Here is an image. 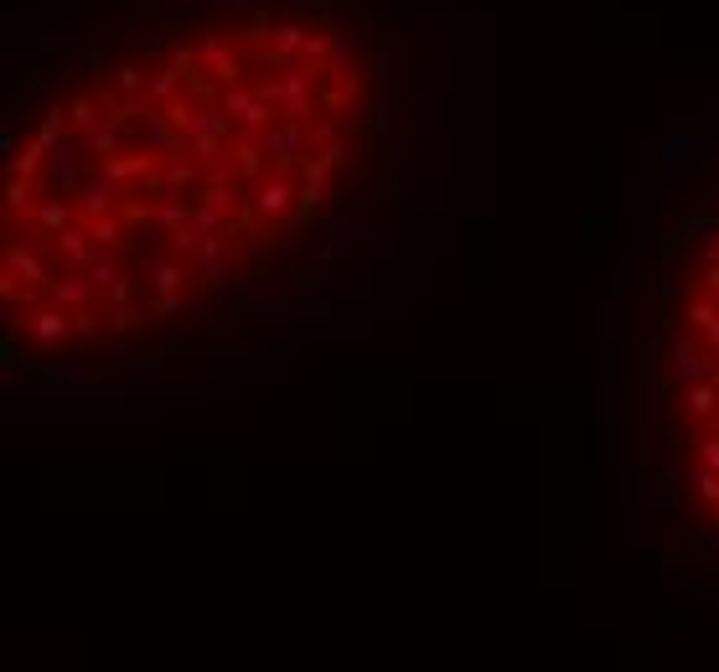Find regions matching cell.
I'll list each match as a JSON object with an SVG mask.
<instances>
[{"instance_id":"cell-1","label":"cell","mask_w":719,"mask_h":672,"mask_svg":"<svg viewBox=\"0 0 719 672\" xmlns=\"http://www.w3.org/2000/svg\"><path fill=\"white\" fill-rule=\"evenodd\" d=\"M316 63H301V68H280V119L290 125H311L316 119Z\"/></svg>"},{"instance_id":"cell-2","label":"cell","mask_w":719,"mask_h":672,"mask_svg":"<svg viewBox=\"0 0 719 672\" xmlns=\"http://www.w3.org/2000/svg\"><path fill=\"white\" fill-rule=\"evenodd\" d=\"M119 192H125V181H119L104 161H94V166H88L83 171V181H78V212H83V218H99V212H114L119 207Z\"/></svg>"},{"instance_id":"cell-3","label":"cell","mask_w":719,"mask_h":672,"mask_svg":"<svg viewBox=\"0 0 719 672\" xmlns=\"http://www.w3.org/2000/svg\"><path fill=\"white\" fill-rule=\"evenodd\" d=\"M714 362H719V357H714L709 347H699V342H688V336H673V342H668V378H673L678 388L714 378Z\"/></svg>"},{"instance_id":"cell-4","label":"cell","mask_w":719,"mask_h":672,"mask_svg":"<svg viewBox=\"0 0 719 672\" xmlns=\"http://www.w3.org/2000/svg\"><path fill=\"white\" fill-rule=\"evenodd\" d=\"M259 140H264V150H269V161H275V166H301L306 156H316V150H311V130L306 125H290V119L259 130Z\"/></svg>"},{"instance_id":"cell-5","label":"cell","mask_w":719,"mask_h":672,"mask_svg":"<svg viewBox=\"0 0 719 672\" xmlns=\"http://www.w3.org/2000/svg\"><path fill=\"white\" fill-rule=\"evenodd\" d=\"M306 32L311 26H301V21H275L269 26V37H264V47H259V57H264V68H290L295 57L306 52Z\"/></svg>"},{"instance_id":"cell-6","label":"cell","mask_w":719,"mask_h":672,"mask_svg":"<svg viewBox=\"0 0 719 672\" xmlns=\"http://www.w3.org/2000/svg\"><path fill=\"white\" fill-rule=\"evenodd\" d=\"M73 218H78V202H68V192H57V187H47V192L32 202V212H26V223H32L37 233H47V238H57L63 228H73Z\"/></svg>"},{"instance_id":"cell-7","label":"cell","mask_w":719,"mask_h":672,"mask_svg":"<svg viewBox=\"0 0 719 672\" xmlns=\"http://www.w3.org/2000/svg\"><path fill=\"white\" fill-rule=\"evenodd\" d=\"M290 207H301V202H295V192H290V181L269 176V181H259V192L249 197V218L254 223H285Z\"/></svg>"},{"instance_id":"cell-8","label":"cell","mask_w":719,"mask_h":672,"mask_svg":"<svg viewBox=\"0 0 719 672\" xmlns=\"http://www.w3.org/2000/svg\"><path fill=\"white\" fill-rule=\"evenodd\" d=\"M88 150L78 145V140H63L57 150H47V187H57V192H78V181H83V171H88Z\"/></svg>"},{"instance_id":"cell-9","label":"cell","mask_w":719,"mask_h":672,"mask_svg":"<svg viewBox=\"0 0 719 672\" xmlns=\"http://www.w3.org/2000/svg\"><path fill=\"white\" fill-rule=\"evenodd\" d=\"M151 187H156V197L161 192H202V161L197 156H161Z\"/></svg>"},{"instance_id":"cell-10","label":"cell","mask_w":719,"mask_h":672,"mask_svg":"<svg viewBox=\"0 0 719 672\" xmlns=\"http://www.w3.org/2000/svg\"><path fill=\"white\" fill-rule=\"evenodd\" d=\"M192 202H197V192H161L156 212H145V228L156 238H171L182 223H192Z\"/></svg>"},{"instance_id":"cell-11","label":"cell","mask_w":719,"mask_h":672,"mask_svg":"<svg viewBox=\"0 0 719 672\" xmlns=\"http://www.w3.org/2000/svg\"><path fill=\"white\" fill-rule=\"evenodd\" d=\"M197 57H202V68H207V78H213L218 88H233L238 78H244V68H238V57H233V47L218 37V32H207L202 42H197Z\"/></svg>"},{"instance_id":"cell-12","label":"cell","mask_w":719,"mask_h":672,"mask_svg":"<svg viewBox=\"0 0 719 672\" xmlns=\"http://www.w3.org/2000/svg\"><path fill=\"white\" fill-rule=\"evenodd\" d=\"M88 280H94V290L104 295V300H135V285H130V274L119 269V254H99L94 264L83 269Z\"/></svg>"},{"instance_id":"cell-13","label":"cell","mask_w":719,"mask_h":672,"mask_svg":"<svg viewBox=\"0 0 719 672\" xmlns=\"http://www.w3.org/2000/svg\"><path fill=\"white\" fill-rule=\"evenodd\" d=\"M140 145L151 150V156H176V150H182V130L166 119V104H156L140 119Z\"/></svg>"},{"instance_id":"cell-14","label":"cell","mask_w":719,"mask_h":672,"mask_svg":"<svg viewBox=\"0 0 719 672\" xmlns=\"http://www.w3.org/2000/svg\"><path fill=\"white\" fill-rule=\"evenodd\" d=\"M6 274H16V280L32 285V290L52 285V269L37 259V249H26V243H6Z\"/></svg>"},{"instance_id":"cell-15","label":"cell","mask_w":719,"mask_h":672,"mask_svg":"<svg viewBox=\"0 0 719 672\" xmlns=\"http://www.w3.org/2000/svg\"><path fill=\"white\" fill-rule=\"evenodd\" d=\"M699 290L683 280V264H678V254H663V269H657V300L668 305V311H678V305H688Z\"/></svg>"},{"instance_id":"cell-16","label":"cell","mask_w":719,"mask_h":672,"mask_svg":"<svg viewBox=\"0 0 719 672\" xmlns=\"http://www.w3.org/2000/svg\"><path fill=\"white\" fill-rule=\"evenodd\" d=\"M249 249H228L213 269H202L207 274V285H213V290H244L249 285Z\"/></svg>"},{"instance_id":"cell-17","label":"cell","mask_w":719,"mask_h":672,"mask_svg":"<svg viewBox=\"0 0 719 672\" xmlns=\"http://www.w3.org/2000/svg\"><path fill=\"white\" fill-rule=\"evenodd\" d=\"M32 342H37V347H63V342H73V311H63V305H47V311H37Z\"/></svg>"},{"instance_id":"cell-18","label":"cell","mask_w":719,"mask_h":672,"mask_svg":"<svg viewBox=\"0 0 719 672\" xmlns=\"http://www.w3.org/2000/svg\"><path fill=\"white\" fill-rule=\"evenodd\" d=\"M104 166L130 187V181H151V176H156V166H161V156H151V150L140 145V150H119V156H109Z\"/></svg>"},{"instance_id":"cell-19","label":"cell","mask_w":719,"mask_h":672,"mask_svg":"<svg viewBox=\"0 0 719 672\" xmlns=\"http://www.w3.org/2000/svg\"><path fill=\"white\" fill-rule=\"evenodd\" d=\"M125 223H130V218H125V212L114 207V212H99V218H88L83 228L94 233L99 254H125Z\"/></svg>"},{"instance_id":"cell-20","label":"cell","mask_w":719,"mask_h":672,"mask_svg":"<svg viewBox=\"0 0 719 672\" xmlns=\"http://www.w3.org/2000/svg\"><path fill=\"white\" fill-rule=\"evenodd\" d=\"M52 243H57V254H63L73 269H88V264L99 259V243H94V233H88V228H63Z\"/></svg>"},{"instance_id":"cell-21","label":"cell","mask_w":719,"mask_h":672,"mask_svg":"<svg viewBox=\"0 0 719 672\" xmlns=\"http://www.w3.org/2000/svg\"><path fill=\"white\" fill-rule=\"evenodd\" d=\"M47 295H52V305H63V311H78V305H88L99 290H94V280H88V274L78 269V274H63V280H52Z\"/></svg>"},{"instance_id":"cell-22","label":"cell","mask_w":719,"mask_h":672,"mask_svg":"<svg viewBox=\"0 0 719 672\" xmlns=\"http://www.w3.org/2000/svg\"><path fill=\"white\" fill-rule=\"evenodd\" d=\"M714 409H719V383H714V378L688 383V388H683V419H688V424L714 419Z\"/></svg>"},{"instance_id":"cell-23","label":"cell","mask_w":719,"mask_h":672,"mask_svg":"<svg viewBox=\"0 0 719 672\" xmlns=\"http://www.w3.org/2000/svg\"><path fill=\"white\" fill-rule=\"evenodd\" d=\"M83 150L94 161H109V156H119V150H125V130L114 125V119H99L94 130H83Z\"/></svg>"},{"instance_id":"cell-24","label":"cell","mask_w":719,"mask_h":672,"mask_svg":"<svg viewBox=\"0 0 719 672\" xmlns=\"http://www.w3.org/2000/svg\"><path fill=\"white\" fill-rule=\"evenodd\" d=\"M254 104H259V94H254V83H249V88H244V83H233V88H228V94H223V104H218V109L228 114V125H233L238 135H244V125H249V114H254Z\"/></svg>"},{"instance_id":"cell-25","label":"cell","mask_w":719,"mask_h":672,"mask_svg":"<svg viewBox=\"0 0 719 672\" xmlns=\"http://www.w3.org/2000/svg\"><path fill=\"white\" fill-rule=\"evenodd\" d=\"M228 150H233V166L244 171V176H259V171H264V161H269V150H264V140H259V135H244V140L233 135V145H228Z\"/></svg>"},{"instance_id":"cell-26","label":"cell","mask_w":719,"mask_h":672,"mask_svg":"<svg viewBox=\"0 0 719 672\" xmlns=\"http://www.w3.org/2000/svg\"><path fill=\"white\" fill-rule=\"evenodd\" d=\"M0 316H6V336H32V326H37V311L16 295H0Z\"/></svg>"},{"instance_id":"cell-27","label":"cell","mask_w":719,"mask_h":672,"mask_svg":"<svg viewBox=\"0 0 719 672\" xmlns=\"http://www.w3.org/2000/svg\"><path fill=\"white\" fill-rule=\"evenodd\" d=\"M145 83H151V73H145L140 63H114L109 68V88H114V94H145Z\"/></svg>"},{"instance_id":"cell-28","label":"cell","mask_w":719,"mask_h":672,"mask_svg":"<svg viewBox=\"0 0 719 672\" xmlns=\"http://www.w3.org/2000/svg\"><path fill=\"white\" fill-rule=\"evenodd\" d=\"M135 326H140V305H135V300H109V311H104V331L125 336V331H135Z\"/></svg>"},{"instance_id":"cell-29","label":"cell","mask_w":719,"mask_h":672,"mask_svg":"<svg viewBox=\"0 0 719 672\" xmlns=\"http://www.w3.org/2000/svg\"><path fill=\"white\" fill-rule=\"evenodd\" d=\"M182 83H187V78H182V73H171V68H166V63H161V68H156V73H151V83H145V94H151V99H156V104H171V99H176V94H182Z\"/></svg>"},{"instance_id":"cell-30","label":"cell","mask_w":719,"mask_h":672,"mask_svg":"<svg viewBox=\"0 0 719 672\" xmlns=\"http://www.w3.org/2000/svg\"><path fill=\"white\" fill-rule=\"evenodd\" d=\"M197 63H202V57H197V47H192V42H166V68H171V73H182V78L192 83Z\"/></svg>"},{"instance_id":"cell-31","label":"cell","mask_w":719,"mask_h":672,"mask_svg":"<svg viewBox=\"0 0 719 672\" xmlns=\"http://www.w3.org/2000/svg\"><path fill=\"white\" fill-rule=\"evenodd\" d=\"M192 223H197L202 233H223V228H228V212H223V207H213V202H207V197L197 192V202H192Z\"/></svg>"},{"instance_id":"cell-32","label":"cell","mask_w":719,"mask_h":672,"mask_svg":"<svg viewBox=\"0 0 719 672\" xmlns=\"http://www.w3.org/2000/svg\"><path fill=\"white\" fill-rule=\"evenodd\" d=\"M228 249H233V243H228V228H223V233H202V243H197V254H192V259H197L202 269H213Z\"/></svg>"},{"instance_id":"cell-33","label":"cell","mask_w":719,"mask_h":672,"mask_svg":"<svg viewBox=\"0 0 719 672\" xmlns=\"http://www.w3.org/2000/svg\"><path fill=\"white\" fill-rule=\"evenodd\" d=\"M68 125H73V130H94V125H99V99L78 94V99L68 104Z\"/></svg>"},{"instance_id":"cell-34","label":"cell","mask_w":719,"mask_h":672,"mask_svg":"<svg viewBox=\"0 0 719 672\" xmlns=\"http://www.w3.org/2000/svg\"><path fill=\"white\" fill-rule=\"evenodd\" d=\"M6 166H11V176H37V171H47V150L32 140L26 145V156H11Z\"/></svg>"},{"instance_id":"cell-35","label":"cell","mask_w":719,"mask_h":672,"mask_svg":"<svg viewBox=\"0 0 719 672\" xmlns=\"http://www.w3.org/2000/svg\"><path fill=\"white\" fill-rule=\"evenodd\" d=\"M306 130H311V150L321 156V150L332 145V140H342V119H332V114H326V119H311Z\"/></svg>"},{"instance_id":"cell-36","label":"cell","mask_w":719,"mask_h":672,"mask_svg":"<svg viewBox=\"0 0 719 672\" xmlns=\"http://www.w3.org/2000/svg\"><path fill=\"white\" fill-rule=\"evenodd\" d=\"M166 249H171V238H166V243H151V249H140V274H145V285H151L156 274L171 264V254H166Z\"/></svg>"},{"instance_id":"cell-37","label":"cell","mask_w":719,"mask_h":672,"mask_svg":"<svg viewBox=\"0 0 719 672\" xmlns=\"http://www.w3.org/2000/svg\"><path fill=\"white\" fill-rule=\"evenodd\" d=\"M83 378H88V368H83V352H73L68 362H57V368H52V383H57V388H63V383L73 388V383H83Z\"/></svg>"},{"instance_id":"cell-38","label":"cell","mask_w":719,"mask_h":672,"mask_svg":"<svg viewBox=\"0 0 719 672\" xmlns=\"http://www.w3.org/2000/svg\"><path fill=\"white\" fill-rule=\"evenodd\" d=\"M694 492H699L704 502H719V471H714V466L694 461Z\"/></svg>"},{"instance_id":"cell-39","label":"cell","mask_w":719,"mask_h":672,"mask_svg":"<svg viewBox=\"0 0 719 672\" xmlns=\"http://www.w3.org/2000/svg\"><path fill=\"white\" fill-rule=\"evenodd\" d=\"M714 316H719V305H714V300H688V305H683V321L694 326V331H704Z\"/></svg>"},{"instance_id":"cell-40","label":"cell","mask_w":719,"mask_h":672,"mask_svg":"<svg viewBox=\"0 0 719 672\" xmlns=\"http://www.w3.org/2000/svg\"><path fill=\"white\" fill-rule=\"evenodd\" d=\"M26 202H32V176H11L6 181V212H21Z\"/></svg>"},{"instance_id":"cell-41","label":"cell","mask_w":719,"mask_h":672,"mask_svg":"<svg viewBox=\"0 0 719 672\" xmlns=\"http://www.w3.org/2000/svg\"><path fill=\"white\" fill-rule=\"evenodd\" d=\"M197 243H202V228H197V223H182V228L171 233V254L187 259V254H197Z\"/></svg>"},{"instance_id":"cell-42","label":"cell","mask_w":719,"mask_h":672,"mask_svg":"<svg viewBox=\"0 0 719 672\" xmlns=\"http://www.w3.org/2000/svg\"><path fill=\"white\" fill-rule=\"evenodd\" d=\"M104 331V316L94 311V305H78L73 311V336H99Z\"/></svg>"},{"instance_id":"cell-43","label":"cell","mask_w":719,"mask_h":672,"mask_svg":"<svg viewBox=\"0 0 719 672\" xmlns=\"http://www.w3.org/2000/svg\"><path fill=\"white\" fill-rule=\"evenodd\" d=\"M182 285H187V264H176V259H171V264L156 274V280H151V290H156V295H161V290H182Z\"/></svg>"},{"instance_id":"cell-44","label":"cell","mask_w":719,"mask_h":672,"mask_svg":"<svg viewBox=\"0 0 719 672\" xmlns=\"http://www.w3.org/2000/svg\"><path fill=\"white\" fill-rule=\"evenodd\" d=\"M709 228H714L709 218H699V212H688V218L678 223V243H699V238H704Z\"/></svg>"},{"instance_id":"cell-45","label":"cell","mask_w":719,"mask_h":672,"mask_svg":"<svg viewBox=\"0 0 719 672\" xmlns=\"http://www.w3.org/2000/svg\"><path fill=\"white\" fill-rule=\"evenodd\" d=\"M151 311H156V316H182L187 300H182V290H161V295L151 300Z\"/></svg>"},{"instance_id":"cell-46","label":"cell","mask_w":719,"mask_h":672,"mask_svg":"<svg viewBox=\"0 0 719 672\" xmlns=\"http://www.w3.org/2000/svg\"><path fill=\"white\" fill-rule=\"evenodd\" d=\"M254 94H259L264 104H275V109H280V78H269V73H264V78H254Z\"/></svg>"},{"instance_id":"cell-47","label":"cell","mask_w":719,"mask_h":672,"mask_svg":"<svg viewBox=\"0 0 719 672\" xmlns=\"http://www.w3.org/2000/svg\"><path fill=\"white\" fill-rule=\"evenodd\" d=\"M699 259H704V264H719V223L699 238Z\"/></svg>"},{"instance_id":"cell-48","label":"cell","mask_w":719,"mask_h":672,"mask_svg":"<svg viewBox=\"0 0 719 672\" xmlns=\"http://www.w3.org/2000/svg\"><path fill=\"white\" fill-rule=\"evenodd\" d=\"M83 68L94 73V78H109V68H114V63H109L104 52H83Z\"/></svg>"},{"instance_id":"cell-49","label":"cell","mask_w":719,"mask_h":672,"mask_svg":"<svg viewBox=\"0 0 719 672\" xmlns=\"http://www.w3.org/2000/svg\"><path fill=\"white\" fill-rule=\"evenodd\" d=\"M699 461L719 471V435H704V440H699Z\"/></svg>"},{"instance_id":"cell-50","label":"cell","mask_w":719,"mask_h":672,"mask_svg":"<svg viewBox=\"0 0 719 672\" xmlns=\"http://www.w3.org/2000/svg\"><path fill=\"white\" fill-rule=\"evenodd\" d=\"M342 156H347V145H342V140H332V145H326V150H321L326 171H337V166H342Z\"/></svg>"},{"instance_id":"cell-51","label":"cell","mask_w":719,"mask_h":672,"mask_svg":"<svg viewBox=\"0 0 719 672\" xmlns=\"http://www.w3.org/2000/svg\"><path fill=\"white\" fill-rule=\"evenodd\" d=\"M0 156H6V161L16 156V130L11 125H0Z\"/></svg>"},{"instance_id":"cell-52","label":"cell","mask_w":719,"mask_h":672,"mask_svg":"<svg viewBox=\"0 0 719 672\" xmlns=\"http://www.w3.org/2000/svg\"><path fill=\"white\" fill-rule=\"evenodd\" d=\"M699 290L719 295V264H704V280H699Z\"/></svg>"},{"instance_id":"cell-53","label":"cell","mask_w":719,"mask_h":672,"mask_svg":"<svg viewBox=\"0 0 719 672\" xmlns=\"http://www.w3.org/2000/svg\"><path fill=\"white\" fill-rule=\"evenodd\" d=\"M704 347H709V352H714V357H719V316H714V321H709V326H704Z\"/></svg>"},{"instance_id":"cell-54","label":"cell","mask_w":719,"mask_h":672,"mask_svg":"<svg viewBox=\"0 0 719 672\" xmlns=\"http://www.w3.org/2000/svg\"><path fill=\"white\" fill-rule=\"evenodd\" d=\"M714 507H719V502H714Z\"/></svg>"}]
</instances>
